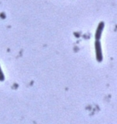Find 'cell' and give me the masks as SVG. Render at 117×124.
Masks as SVG:
<instances>
[{
	"label": "cell",
	"mask_w": 117,
	"mask_h": 124,
	"mask_svg": "<svg viewBox=\"0 0 117 124\" xmlns=\"http://www.w3.org/2000/svg\"><path fill=\"white\" fill-rule=\"evenodd\" d=\"M5 80V77L3 74V72L2 70V68L0 66V81H3Z\"/></svg>",
	"instance_id": "cell-3"
},
{
	"label": "cell",
	"mask_w": 117,
	"mask_h": 124,
	"mask_svg": "<svg viewBox=\"0 0 117 124\" xmlns=\"http://www.w3.org/2000/svg\"><path fill=\"white\" fill-rule=\"evenodd\" d=\"M104 27H105V23L103 21L99 22L98 26H97L96 35H95V39H96V40H99V39H101L102 33H103V31Z\"/></svg>",
	"instance_id": "cell-2"
},
{
	"label": "cell",
	"mask_w": 117,
	"mask_h": 124,
	"mask_svg": "<svg viewBox=\"0 0 117 124\" xmlns=\"http://www.w3.org/2000/svg\"><path fill=\"white\" fill-rule=\"evenodd\" d=\"M95 49H96V61L98 62H102L103 59V53H102L101 43L99 40H96V42H95Z\"/></svg>",
	"instance_id": "cell-1"
}]
</instances>
